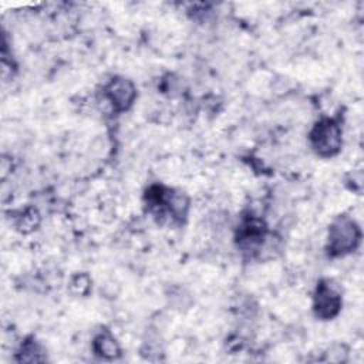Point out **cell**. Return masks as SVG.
Instances as JSON below:
<instances>
[{
	"instance_id": "5",
	"label": "cell",
	"mask_w": 364,
	"mask_h": 364,
	"mask_svg": "<svg viewBox=\"0 0 364 364\" xmlns=\"http://www.w3.org/2000/svg\"><path fill=\"white\" fill-rule=\"evenodd\" d=\"M94 350L97 354H100L101 357H105V358H115L121 353L118 343L108 333H104V334H100L95 337Z\"/></svg>"
},
{
	"instance_id": "2",
	"label": "cell",
	"mask_w": 364,
	"mask_h": 364,
	"mask_svg": "<svg viewBox=\"0 0 364 364\" xmlns=\"http://www.w3.org/2000/svg\"><path fill=\"white\" fill-rule=\"evenodd\" d=\"M343 131L338 121L333 118H323L317 121L310 131L309 139L313 151L320 156L336 155L343 144Z\"/></svg>"
},
{
	"instance_id": "3",
	"label": "cell",
	"mask_w": 364,
	"mask_h": 364,
	"mask_svg": "<svg viewBox=\"0 0 364 364\" xmlns=\"http://www.w3.org/2000/svg\"><path fill=\"white\" fill-rule=\"evenodd\" d=\"M313 309L316 316L321 320H330L338 314L341 309V294L330 280L318 282L314 291Z\"/></svg>"
},
{
	"instance_id": "1",
	"label": "cell",
	"mask_w": 364,
	"mask_h": 364,
	"mask_svg": "<svg viewBox=\"0 0 364 364\" xmlns=\"http://www.w3.org/2000/svg\"><path fill=\"white\" fill-rule=\"evenodd\" d=\"M361 239V230L355 220L348 216H338L328 229L327 249L331 256H343L353 252Z\"/></svg>"
},
{
	"instance_id": "4",
	"label": "cell",
	"mask_w": 364,
	"mask_h": 364,
	"mask_svg": "<svg viewBox=\"0 0 364 364\" xmlns=\"http://www.w3.org/2000/svg\"><path fill=\"white\" fill-rule=\"evenodd\" d=\"M102 95L108 101V104L112 107V109L121 112L128 109L132 105L136 97V90L131 80L124 77H117V78H112L104 87Z\"/></svg>"
},
{
	"instance_id": "6",
	"label": "cell",
	"mask_w": 364,
	"mask_h": 364,
	"mask_svg": "<svg viewBox=\"0 0 364 364\" xmlns=\"http://www.w3.org/2000/svg\"><path fill=\"white\" fill-rule=\"evenodd\" d=\"M16 225L21 232H30V230L36 229V226L38 225V213L36 212V209H26L17 218Z\"/></svg>"
}]
</instances>
